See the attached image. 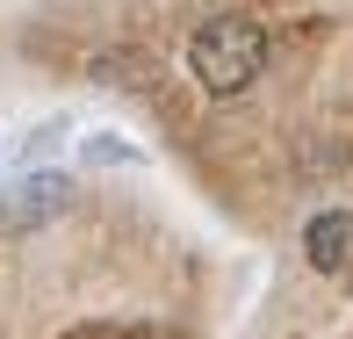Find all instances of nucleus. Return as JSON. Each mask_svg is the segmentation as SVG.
<instances>
[{
    "label": "nucleus",
    "instance_id": "f03ea898",
    "mask_svg": "<svg viewBox=\"0 0 353 339\" xmlns=\"http://www.w3.org/2000/svg\"><path fill=\"white\" fill-rule=\"evenodd\" d=\"M65 202H72L65 173H22V181L8 188V202H0V231H37V224L65 217Z\"/></svg>",
    "mask_w": 353,
    "mask_h": 339
},
{
    "label": "nucleus",
    "instance_id": "f257e3e1",
    "mask_svg": "<svg viewBox=\"0 0 353 339\" xmlns=\"http://www.w3.org/2000/svg\"><path fill=\"white\" fill-rule=\"evenodd\" d=\"M188 72H195L202 94L238 101V94L267 72V29L252 22V14H210V22L188 37Z\"/></svg>",
    "mask_w": 353,
    "mask_h": 339
},
{
    "label": "nucleus",
    "instance_id": "7ed1b4c3",
    "mask_svg": "<svg viewBox=\"0 0 353 339\" xmlns=\"http://www.w3.org/2000/svg\"><path fill=\"white\" fill-rule=\"evenodd\" d=\"M303 260L317 274H346L353 267V209H317L303 224Z\"/></svg>",
    "mask_w": 353,
    "mask_h": 339
},
{
    "label": "nucleus",
    "instance_id": "20e7f679",
    "mask_svg": "<svg viewBox=\"0 0 353 339\" xmlns=\"http://www.w3.org/2000/svg\"><path fill=\"white\" fill-rule=\"evenodd\" d=\"M87 152H94V159H101V166H108V159H123V166H137V152H130V144H108V137H94V144H87Z\"/></svg>",
    "mask_w": 353,
    "mask_h": 339
}]
</instances>
